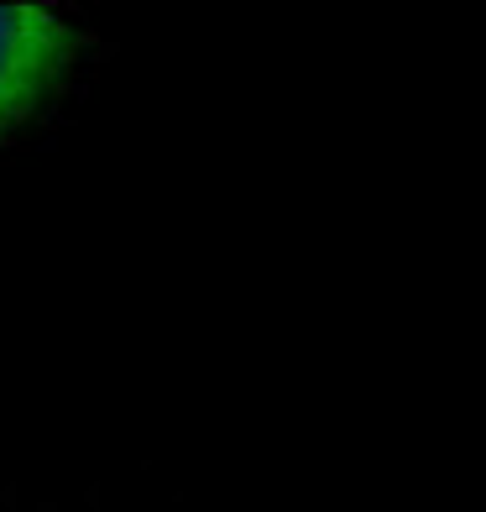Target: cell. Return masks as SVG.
I'll return each mask as SVG.
<instances>
[{"label":"cell","mask_w":486,"mask_h":512,"mask_svg":"<svg viewBox=\"0 0 486 512\" xmlns=\"http://www.w3.org/2000/svg\"><path fill=\"white\" fill-rule=\"evenodd\" d=\"M89 27L53 0H0V152L79 89Z\"/></svg>","instance_id":"1"}]
</instances>
